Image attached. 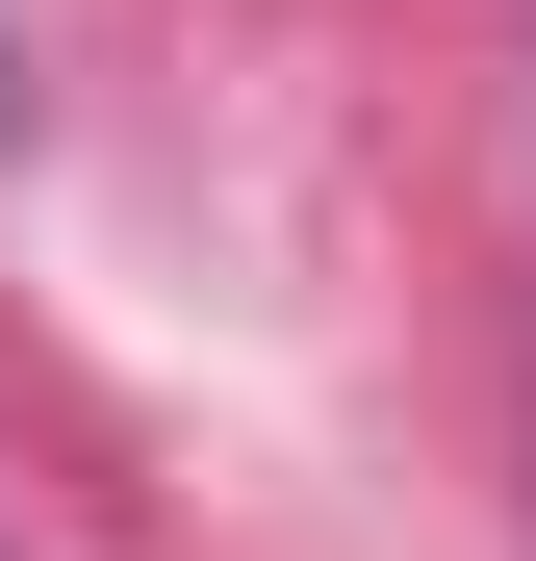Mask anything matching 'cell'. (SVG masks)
Instances as JSON below:
<instances>
[{
    "instance_id": "6da1fadb",
    "label": "cell",
    "mask_w": 536,
    "mask_h": 561,
    "mask_svg": "<svg viewBox=\"0 0 536 561\" xmlns=\"http://www.w3.org/2000/svg\"><path fill=\"white\" fill-rule=\"evenodd\" d=\"M0 128H26V26H0Z\"/></svg>"
}]
</instances>
